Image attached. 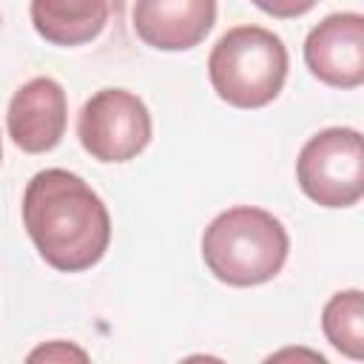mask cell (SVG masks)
<instances>
[{
  "instance_id": "cell-1",
  "label": "cell",
  "mask_w": 364,
  "mask_h": 364,
  "mask_svg": "<svg viewBox=\"0 0 364 364\" xmlns=\"http://www.w3.org/2000/svg\"><path fill=\"white\" fill-rule=\"evenodd\" d=\"M23 225L46 264L60 273L94 267L111 242L105 202L82 176L63 168H46L28 179Z\"/></svg>"
},
{
  "instance_id": "cell-2",
  "label": "cell",
  "mask_w": 364,
  "mask_h": 364,
  "mask_svg": "<svg viewBox=\"0 0 364 364\" xmlns=\"http://www.w3.org/2000/svg\"><path fill=\"white\" fill-rule=\"evenodd\" d=\"M284 225L262 208L236 205L222 210L202 233L208 270L230 287H256L276 279L287 262Z\"/></svg>"
},
{
  "instance_id": "cell-3",
  "label": "cell",
  "mask_w": 364,
  "mask_h": 364,
  "mask_svg": "<svg viewBox=\"0 0 364 364\" xmlns=\"http://www.w3.org/2000/svg\"><path fill=\"white\" fill-rule=\"evenodd\" d=\"M287 65V48L279 34L262 26H236L210 48L208 77L228 105L262 108L279 97Z\"/></svg>"
},
{
  "instance_id": "cell-4",
  "label": "cell",
  "mask_w": 364,
  "mask_h": 364,
  "mask_svg": "<svg viewBox=\"0 0 364 364\" xmlns=\"http://www.w3.org/2000/svg\"><path fill=\"white\" fill-rule=\"evenodd\" d=\"M296 179L321 208H350L364 193V151L355 128H324L310 136L296 159Z\"/></svg>"
},
{
  "instance_id": "cell-5",
  "label": "cell",
  "mask_w": 364,
  "mask_h": 364,
  "mask_svg": "<svg viewBox=\"0 0 364 364\" xmlns=\"http://www.w3.org/2000/svg\"><path fill=\"white\" fill-rule=\"evenodd\" d=\"M151 111L125 88H102L85 100L77 136L97 162H128L151 142Z\"/></svg>"
},
{
  "instance_id": "cell-6",
  "label": "cell",
  "mask_w": 364,
  "mask_h": 364,
  "mask_svg": "<svg viewBox=\"0 0 364 364\" xmlns=\"http://www.w3.org/2000/svg\"><path fill=\"white\" fill-rule=\"evenodd\" d=\"M304 63L324 85L358 88L364 82V17L358 11L324 17L304 40Z\"/></svg>"
},
{
  "instance_id": "cell-7",
  "label": "cell",
  "mask_w": 364,
  "mask_h": 364,
  "mask_svg": "<svg viewBox=\"0 0 364 364\" xmlns=\"http://www.w3.org/2000/svg\"><path fill=\"white\" fill-rule=\"evenodd\" d=\"M68 122V100L57 80L34 77L23 82L6 114L11 142L26 154H46L60 145Z\"/></svg>"
},
{
  "instance_id": "cell-8",
  "label": "cell",
  "mask_w": 364,
  "mask_h": 364,
  "mask_svg": "<svg viewBox=\"0 0 364 364\" xmlns=\"http://www.w3.org/2000/svg\"><path fill=\"white\" fill-rule=\"evenodd\" d=\"M216 23V0H136L134 31L159 51H188L199 46Z\"/></svg>"
},
{
  "instance_id": "cell-9",
  "label": "cell",
  "mask_w": 364,
  "mask_h": 364,
  "mask_svg": "<svg viewBox=\"0 0 364 364\" xmlns=\"http://www.w3.org/2000/svg\"><path fill=\"white\" fill-rule=\"evenodd\" d=\"M114 0H31L34 31L51 46H82L100 37Z\"/></svg>"
},
{
  "instance_id": "cell-10",
  "label": "cell",
  "mask_w": 364,
  "mask_h": 364,
  "mask_svg": "<svg viewBox=\"0 0 364 364\" xmlns=\"http://www.w3.org/2000/svg\"><path fill=\"white\" fill-rule=\"evenodd\" d=\"M321 330L338 353L358 361L364 355V301H361V290L353 287V290L333 293L330 301L321 310Z\"/></svg>"
},
{
  "instance_id": "cell-11",
  "label": "cell",
  "mask_w": 364,
  "mask_h": 364,
  "mask_svg": "<svg viewBox=\"0 0 364 364\" xmlns=\"http://www.w3.org/2000/svg\"><path fill=\"white\" fill-rule=\"evenodd\" d=\"M256 9H262L264 14L270 17H279V20H290V17H301L307 14L318 0H250Z\"/></svg>"
},
{
  "instance_id": "cell-12",
  "label": "cell",
  "mask_w": 364,
  "mask_h": 364,
  "mask_svg": "<svg viewBox=\"0 0 364 364\" xmlns=\"http://www.w3.org/2000/svg\"><path fill=\"white\" fill-rule=\"evenodd\" d=\"M68 355H74V358L85 361V353H82V350H77V347H63V344L40 347V350H34V353H31V358H68Z\"/></svg>"
},
{
  "instance_id": "cell-13",
  "label": "cell",
  "mask_w": 364,
  "mask_h": 364,
  "mask_svg": "<svg viewBox=\"0 0 364 364\" xmlns=\"http://www.w3.org/2000/svg\"><path fill=\"white\" fill-rule=\"evenodd\" d=\"M0 159H3V142H0Z\"/></svg>"
}]
</instances>
